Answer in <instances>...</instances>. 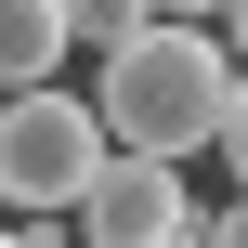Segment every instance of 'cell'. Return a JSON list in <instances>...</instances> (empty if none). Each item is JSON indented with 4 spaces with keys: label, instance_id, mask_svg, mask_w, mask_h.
I'll use <instances>...</instances> for the list:
<instances>
[{
    "label": "cell",
    "instance_id": "cell-1",
    "mask_svg": "<svg viewBox=\"0 0 248 248\" xmlns=\"http://www.w3.org/2000/svg\"><path fill=\"white\" fill-rule=\"evenodd\" d=\"M105 144H131V157H196V144H222V105H235V52H222V26H144V39H118L105 52Z\"/></svg>",
    "mask_w": 248,
    "mask_h": 248
},
{
    "label": "cell",
    "instance_id": "cell-2",
    "mask_svg": "<svg viewBox=\"0 0 248 248\" xmlns=\"http://www.w3.org/2000/svg\"><path fill=\"white\" fill-rule=\"evenodd\" d=\"M105 170V105H78V92H13L0 105V209H78V183Z\"/></svg>",
    "mask_w": 248,
    "mask_h": 248
},
{
    "label": "cell",
    "instance_id": "cell-3",
    "mask_svg": "<svg viewBox=\"0 0 248 248\" xmlns=\"http://www.w3.org/2000/svg\"><path fill=\"white\" fill-rule=\"evenodd\" d=\"M183 209H196V196H183V157H131V144H105V170L78 183L65 222H78L92 248H157Z\"/></svg>",
    "mask_w": 248,
    "mask_h": 248
},
{
    "label": "cell",
    "instance_id": "cell-4",
    "mask_svg": "<svg viewBox=\"0 0 248 248\" xmlns=\"http://www.w3.org/2000/svg\"><path fill=\"white\" fill-rule=\"evenodd\" d=\"M65 52H78L65 0H0V92H39V78H52Z\"/></svg>",
    "mask_w": 248,
    "mask_h": 248
},
{
    "label": "cell",
    "instance_id": "cell-5",
    "mask_svg": "<svg viewBox=\"0 0 248 248\" xmlns=\"http://www.w3.org/2000/svg\"><path fill=\"white\" fill-rule=\"evenodd\" d=\"M65 26H78L92 52H118V39H144V26H157V0H65Z\"/></svg>",
    "mask_w": 248,
    "mask_h": 248
},
{
    "label": "cell",
    "instance_id": "cell-6",
    "mask_svg": "<svg viewBox=\"0 0 248 248\" xmlns=\"http://www.w3.org/2000/svg\"><path fill=\"white\" fill-rule=\"evenodd\" d=\"M222 157H235V183H248V65H235V105H222Z\"/></svg>",
    "mask_w": 248,
    "mask_h": 248
},
{
    "label": "cell",
    "instance_id": "cell-7",
    "mask_svg": "<svg viewBox=\"0 0 248 248\" xmlns=\"http://www.w3.org/2000/svg\"><path fill=\"white\" fill-rule=\"evenodd\" d=\"M209 248H248V183H235V209H209Z\"/></svg>",
    "mask_w": 248,
    "mask_h": 248
},
{
    "label": "cell",
    "instance_id": "cell-8",
    "mask_svg": "<svg viewBox=\"0 0 248 248\" xmlns=\"http://www.w3.org/2000/svg\"><path fill=\"white\" fill-rule=\"evenodd\" d=\"M157 26H222V0H157Z\"/></svg>",
    "mask_w": 248,
    "mask_h": 248
},
{
    "label": "cell",
    "instance_id": "cell-9",
    "mask_svg": "<svg viewBox=\"0 0 248 248\" xmlns=\"http://www.w3.org/2000/svg\"><path fill=\"white\" fill-rule=\"evenodd\" d=\"M0 248H52V209H39V222H0Z\"/></svg>",
    "mask_w": 248,
    "mask_h": 248
},
{
    "label": "cell",
    "instance_id": "cell-10",
    "mask_svg": "<svg viewBox=\"0 0 248 248\" xmlns=\"http://www.w3.org/2000/svg\"><path fill=\"white\" fill-rule=\"evenodd\" d=\"M222 52H235V65H248V0H222Z\"/></svg>",
    "mask_w": 248,
    "mask_h": 248
},
{
    "label": "cell",
    "instance_id": "cell-11",
    "mask_svg": "<svg viewBox=\"0 0 248 248\" xmlns=\"http://www.w3.org/2000/svg\"><path fill=\"white\" fill-rule=\"evenodd\" d=\"M0 105H13V92H0Z\"/></svg>",
    "mask_w": 248,
    "mask_h": 248
}]
</instances>
